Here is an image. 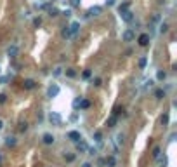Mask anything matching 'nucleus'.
Masks as SVG:
<instances>
[{"mask_svg": "<svg viewBox=\"0 0 177 167\" xmlns=\"http://www.w3.org/2000/svg\"><path fill=\"white\" fill-rule=\"evenodd\" d=\"M63 14H64V16H66V17H70V16H71V10H64V12H63Z\"/></svg>", "mask_w": 177, "mask_h": 167, "instance_id": "41", "label": "nucleus"}, {"mask_svg": "<svg viewBox=\"0 0 177 167\" xmlns=\"http://www.w3.org/2000/svg\"><path fill=\"white\" fill-rule=\"evenodd\" d=\"M66 75H68V77H71V78H73V77H76V71H75V70H73V68H68V70H66Z\"/></svg>", "mask_w": 177, "mask_h": 167, "instance_id": "22", "label": "nucleus"}, {"mask_svg": "<svg viewBox=\"0 0 177 167\" xmlns=\"http://www.w3.org/2000/svg\"><path fill=\"white\" fill-rule=\"evenodd\" d=\"M89 106H90V103H89L87 99H82V101H80V108H83V110H85V108H89Z\"/></svg>", "mask_w": 177, "mask_h": 167, "instance_id": "23", "label": "nucleus"}, {"mask_svg": "<svg viewBox=\"0 0 177 167\" xmlns=\"http://www.w3.org/2000/svg\"><path fill=\"white\" fill-rule=\"evenodd\" d=\"M61 33H63V37H64V38H70V37H71V33H70V28H68V26H66V28H63V31H61Z\"/></svg>", "mask_w": 177, "mask_h": 167, "instance_id": "18", "label": "nucleus"}, {"mask_svg": "<svg viewBox=\"0 0 177 167\" xmlns=\"http://www.w3.org/2000/svg\"><path fill=\"white\" fill-rule=\"evenodd\" d=\"M64 157H66V160H68V162H73V160H75V153H66Z\"/></svg>", "mask_w": 177, "mask_h": 167, "instance_id": "30", "label": "nucleus"}, {"mask_svg": "<svg viewBox=\"0 0 177 167\" xmlns=\"http://www.w3.org/2000/svg\"><path fill=\"white\" fill-rule=\"evenodd\" d=\"M90 75H92V71H90V70H85V71H83V78H89Z\"/></svg>", "mask_w": 177, "mask_h": 167, "instance_id": "37", "label": "nucleus"}, {"mask_svg": "<svg viewBox=\"0 0 177 167\" xmlns=\"http://www.w3.org/2000/svg\"><path fill=\"white\" fill-rule=\"evenodd\" d=\"M17 52H19V49H17V45H9V49H7V56L9 58H16L17 56Z\"/></svg>", "mask_w": 177, "mask_h": 167, "instance_id": "6", "label": "nucleus"}, {"mask_svg": "<svg viewBox=\"0 0 177 167\" xmlns=\"http://www.w3.org/2000/svg\"><path fill=\"white\" fill-rule=\"evenodd\" d=\"M5 145H7V146H16V138H14V136L5 138Z\"/></svg>", "mask_w": 177, "mask_h": 167, "instance_id": "13", "label": "nucleus"}, {"mask_svg": "<svg viewBox=\"0 0 177 167\" xmlns=\"http://www.w3.org/2000/svg\"><path fill=\"white\" fill-rule=\"evenodd\" d=\"M7 101V96L5 94H0V103H5Z\"/></svg>", "mask_w": 177, "mask_h": 167, "instance_id": "39", "label": "nucleus"}, {"mask_svg": "<svg viewBox=\"0 0 177 167\" xmlns=\"http://www.w3.org/2000/svg\"><path fill=\"white\" fill-rule=\"evenodd\" d=\"M23 85H24V89H35V85H37V82H35L33 78H26V80L23 82Z\"/></svg>", "mask_w": 177, "mask_h": 167, "instance_id": "11", "label": "nucleus"}, {"mask_svg": "<svg viewBox=\"0 0 177 167\" xmlns=\"http://www.w3.org/2000/svg\"><path fill=\"white\" fill-rule=\"evenodd\" d=\"M160 31H162V33H167V31H169V24H167V23H162V24H160Z\"/></svg>", "mask_w": 177, "mask_h": 167, "instance_id": "21", "label": "nucleus"}, {"mask_svg": "<svg viewBox=\"0 0 177 167\" xmlns=\"http://www.w3.org/2000/svg\"><path fill=\"white\" fill-rule=\"evenodd\" d=\"M2 127H3V122H2V120H0V129H2Z\"/></svg>", "mask_w": 177, "mask_h": 167, "instance_id": "44", "label": "nucleus"}, {"mask_svg": "<svg viewBox=\"0 0 177 167\" xmlns=\"http://www.w3.org/2000/svg\"><path fill=\"white\" fill-rule=\"evenodd\" d=\"M80 101H82V98H76V99L73 101V106H75V108H78V106H80Z\"/></svg>", "mask_w": 177, "mask_h": 167, "instance_id": "35", "label": "nucleus"}, {"mask_svg": "<svg viewBox=\"0 0 177 167\" xmlns=\"http://www.w3.org/2000/svg\"><path fill=\"white\" fill-rule=\"evenodd\" d=\"M87 148H89V146H87V143H85L83 139H78V141H76V150H78L80 153L87 152Z\"/></svg>", "mask_w": 177, "mask_h": 167, "instance_id": "8", "label": "nucleus"}, {"mask_svg": "<svg viewBox=\"0 0 177 167\" xmlns=\"http://www.w3.org/2000/svg\"><path fill=\"white\" fill-rule=\"evenodd\" d=\"M151 85H153V80H151V78L144 82V89H148V87H151Z\"/></svg>", "mask_w": 177, "mask_h": 167, "instance_id": "34", "label": "nucleus"}, {"mask_svg": "<svg viewBox=\"0 0 177 167\" xmlns=\"http://www.w3.org/2000/svg\"><path fill=\"white\" fill-rule=\"evenodd\" d=\"M68 138H70L73 143H76L78 139H82V136H80V132H78V131H71V132H68Z\"/></svg>", "mask_w": 177, "mask_h": 167, "instance_id": "10", "label": "nucleus"}, {"mask_svg": "<svg viewBox=\"0 0 177 167\" xmlns=\"http://www.w3.org/2000/svg\"><path fill=\"white\" fill-rule=\"evenodd\" d=\"M92 84H94L96 87H99V85H101V78H99V77H96V78H92Z\"/></svg>", "mask_w": 177, "mask_h": 167, "instance_id": "32", "label": "nucleus"}, {"mask_svg": "<svg viewBox=\"0 0 177 167\" xmlns=\"http://www.w3.org/2000/svg\"><path fill=\"white\" fill-rule=\"evenodd\" d=\"M120 17H122V21H125V23H132V21H134V12L129 10V9L120 10Z\"/></svg>", "mask_w": 177, "mask_h": 167, "instance_id": "1", "label": "nucleus"}, {"mask_svg": "<svg viewBox=\"0 0 177 167\" xmlns=\"http://www.w3.org/2000/svg\"><path fill=\"white\" fill-rule=\"evenodd\" d=\"M7 82V77H0V84H5Z\"/></svg>", "mask_w": 177, "mask_h": 167, "instance_id": "42", "label": "nucleus"}, {"mask_svg": "<svg viewBox=\"0 0 177 167\" xmlns=\"http://www.w3.org/2000/svg\"><path fill=\"white\" fill-rule=\"evenodd\" d=\"M129 5H130V2H125V3H122V5L118 7V12H120V10H125V9H129Z\"/></svg>", "mask_w": 177, "mask_h": 167, "instance_id": "26", "label": "nucleus"}, {"mask_svg": "<svg viewBox=\"0 0 177 167\" xmlns=\"http://www.w3.org/2000/svg\"><path fill=\"white\" fill-rule=\"evenodd\" d=\"M19 129H21V131H23V132H24V131H28V124H26V122H23V124H21V127H19Z\"/></svg>", "mask_w": 177, "mask_h": 167, "instance_id": "38", "label": "nucleus"}, {"mask_svg": "<svg viewBox=\"0 0 177 167\" xmlns=\"http://www.w3.org/2000/svg\"><path fill=\"white\" fill-rule=\"evenodd\" d=\"M146 63H148L146 58H141V59H139V66H141V68H146Z\"/></svg>", "mask_w": 177, "mask_h": 167, "instance_id": "27", "label": "nucleus"}, {"mask_svg": "<svg viewBox=\"0 0 177 167\" xmlns=\"http://www.w3.org/2000/svg\"><path fill=\"white\" fill-rule=\"evenodd\" d=\"M163 96H165V91H163V89H156V92H155V98H156V99H162Z\"/></svg>", "mask_w": 177, "mask_h": 167, "instance_id": "17", "label": "nucleus"}, {"mask_svg": "<svg viewBox=\"0 0 177 167\" xmlns=\"http://www.w3.org/2000/svg\"><path fill=\"white\" fill-rule=\"evenodd\" d=\"M59 94V85L57 84H52L49 89H47V98H56Z\"/></svg>", "mask_w": 177, "mask_h": 167, "instance_id": "3", "label": "nucleus"}, {"mask_svg": "<svg viewBox=\"0 0 177 167\" xmlns=\"http://www.w3.org/2000/svg\"><path fill=\"white\" fill-rule=\"evenodd\" d=\"M158 164H160V167H167V159H165V157H163V159L158 157Z\"/></svg>", "mask_w": 177, "mask_h": 167, "instance_id": "24", "label": "nucleus"}, {"mask_svg": "<svg viewBox=\"0 0 177 167\" xmlns=\"http://www.w3.org/2000/svg\"><path fill=\"white\" fill-rule=\"evenodd\" d=\"M57 14H59V10H57L56 7H52V9H49V16H50V17H52V16H57Z\"/></svg>", "mask_w": 177, "mask_h": 167, "instance_id": "25", "label": "nucleus"}, {"mask_svg": "<svg viewBox=\"0 0 177 167\" xmlns=\"http://www.w3.org/2000/svg\"><path fill=\"white\" fill-rule=\"evenodd\" d=\"M160 153H162V150H160L158 146H156V148L153 150V157H155V159H158V157H160Z\"/></svg>", "mask_w": 177, "mask_h": 167, "instance_id": "29", "label": "nucleus"}, {"mask_svg": "<svg viewBox=\"0 0 177 167\" xmlns=\"http://www.w3.org/2000/svg\"><path fill=\"white\" fill-rule=\"evenodd\" d=\"M106 166L108 167H115L116 166V159H115V157H108V159H106Z\"/></svg>", "mask_w": 177, "mask_h": 167, "instance_id": "14", "label": "nucleus"}, {"mask_svg": "<svg viewBox=\"0 0 177 167\" xmlns=\"http://www.w3.org/2000/svg\"><path fill=\"white\" fill-rule=\"evenodd\" d=\"M80 2H82V0H70L71 7H80Z\"/></svg>", "mask_w": 177, "mask_h": 167, "instance_id": "33", "label": "nucleus"}, {"mask_svg": "<svg viewBox=\"0 0 177 167\" xmlns=\"http://www.w3.org/2000/svg\"><path fill=\"white\" fill-rule=\"evenodd\" d=\"M122 38H123V42H132V40L136 38L134 30H125V31H123V35H122Z\"/></svg>", "mask_w": 177, "mask_h": 167, "instance_id": "4", "label": "nucleus"}, {"mask_svg": "<svg viewBox=\"0 0 177 167\" xmlns=\"http://www.w3.org/2000/svg\"><path fill=\"white\" fill-rule=\"evenodd\" d=\"M101 12H103V7H99V5H92L89 9V14L90 16H101Z\"/></svg>", "mask_w": 177, "mask_h": 167, "instance_id": "7", "label": "nucleus"}, {"mask_svg": "<svg viewBox=\"0 0 177 167\" xmlns=\"http://www.w3.org/2000/svg\"><path fill=\"white\" fill-rule=\"evenodd\" d=\"M54 141H56V138L52 134H43V143L45 145H54Z\"/></svg>", "mask_w": 177, "mask_h": 167, "instance_id": "12", "label": "nucleus"}, {"mask_svg": "<svg viewBox=\"0 0 177 167\" xmlns=\"http://www.w3.org/2000/svg\"><path fill=\"white\" fill-rule=\"evenodd\" d=\"M40 24H42V19H40V17H35V19H33V26H37V28H38Z\"/></svg>", "mask_w": 177, "mask_h": 167, "instance_id": "31", "label": "nucleus"}, {"mask_svg": "<svg viewBox=\"0 0 177 167\" xmlns=\"http://www.w3.org/2000/svg\"><path fill=\"white\" fill-rule=\"evenodd\" d=\"M115 124H116V115H113V117L108 120V127H115Z\"/></svg>", "mask_w": 177, "mask_h": 167, "instance_id": "19", "label": "nucleus"}, {"mask_svg": "<svg viewBox=\"0 0 177 167\" xmlns=\"http://www.w3.org/2000/svg\"><path fill=\"white\" fill-rule=\"evenodd\" d=\"M148 44H149V35H148V33H143V35L139 37V45L146 47Z\"/></svg>", "mask_w": 177, "mask_h": 167, "instance_id": "9", "label": "nucleus"}, {"mask_svg": "<svg viewBox=\"0 0 177 167\" xmlns=\"http://www.w3.org/2000/svg\"><path fill=\"white\" fill-rule=\"evenodd\" d=\"M68 28H70V33H71V37H73V35H76V33L80 31V23H78V21H73V23H71Z\"/></svg>", "mask_w": 177, "mask_h": 167, "instance_id": "5", "label": "nucleus"}, {"mask_svg": "<svg viewBox=\"0 0 177 167\" xmlns=\"http://www.w3.org/2000/svg\"><path fill=\"white\" fill-rule=\"evenodd\" d=\"M116 141H118V145H123V141H125V134H116Z\"/></svg>", "mask_w": 177, "mask_h": 167, "instance_id": "20", "label": "nucleus"}, {"mask_svg": "<svg viewBox=\"0 0 177 167\" xmlns=\"http://www.w3.org/2000/svg\"><path fill=\"white\" fill-rule=\"evenodd\" d=\"M0 162H2V155H0Z\"/></svg>", "mask_w": 177, "mask_h": 167, "instance_id": "45", "label": "nucleus"}, {"mask_svg": "<svg viewBox=\"0 0 177 167\" xmlns=\"http://www.w3.org/2000/svg\"><path fill=\"white\" fill-rule=\"evenodd\" d=\"M82 167H92V164H90V162H83V164H82Z\"/></svg>", "mask_w": 177, "mask_h": 167, "instance_id": "43", "label": "nucleus"}, {"mask_svg": "<svg viewBox=\"0 0 177 167\" xmlns=\"http://www.w3.org/2000/svg\"><path fill=\"white\" fill-rule=\"evenodd\" d=\"M156 78H158V80H165V78H167V73H165L163 70H158V73H156Z\"/></svg>", "mask_w": 177, "mask_h": 167, "instance_id": "16", "label": "nucleus"}, {"mask_svg": "<svg viewBox=\"0 0 177 167\" xmlns=\"http://www.w3.org/2000/svg\"><path fill=\"white\" fill-rule=\"evenodd\" d=\"M115 2H116V0H106V5L111 7V5H115Z\"/></svg>", "mask_w": 177, "mask_h": 167, "instance_id": "40", "label": "nucleus"}, {"mask_svg": "<svg viewBox=\"0 0 177 167\" xmlns=\"http://www.w3.org/2000/svg\"><path fill=\"white\" fill-rule=\"evenodd\" d=\"M61 73H63V71H61V68H56V70H54V73H52V75H54V77H59V75H61Z\"/></svg>", "mask_w": 177, "mask_h": 167, "instance_id": "36", "label": "nucleus"}, {"mask_svg": "<svg viewBox=\"0 0 177 167\" xmlns=\"http://www.w3.org/2000/svg\"><path fill=\"white\" fill-rule=\"evenodd\" d=\"M94 141H96V143H99V145L103 143V134H101L99 131H97V132H94Z\"/></svg>", "mask_w": 177, "mask_h": 167, "instance_id": "15", "label": "nucleus"}, {"mask_svg": "<svg viewBox=\"0 0 177 167\" xmlns=\"http://www.w3.org/2000/svg\"><path fill=\"white\" fill-rule=\"evenodd\" d=\"M162 124H163V125L169 124V113H163V117H162Z\"/></svg>", "mask_w": 177, "mask_h": 167, "instance_id": "28", "label": "nucleus"}, {"mask_svg": "<svg viewBox=\"0 0 177 167\" xmlns=\"http://www.w3.org/2000/svg\"><path fill=\"white\" fill-rule=\"evenodd\" d=\"M49 120H50V124H52V125H61V122H63L61 115H59V113H56V112H52V113L49 115Z\"/></svg>", "mask_w": 177, "mask_h": 167, "instance_id": "2", "label": "nucleus"}]
</instances>
